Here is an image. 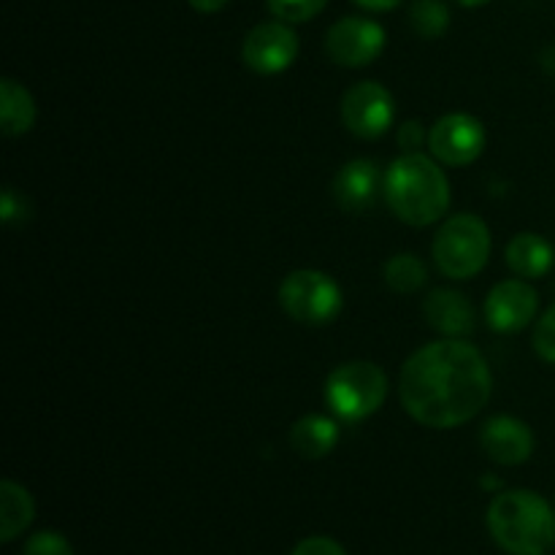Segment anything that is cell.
<instances>
[{"label": "cell", "instance_id": "f1b7e54d", "mask_svg": "<svg viewBox=\"0 0 555 555\" xmlns=\"http://www.w3.org/2000/svg\"><path fill=\"white\" fill-rule=\"evenodd\" d=\"M455 3H461L464 9H480V5L491 3V0H455Z\"/></svg>", "mask_w": 555, "mask_h": 555}, {"label": "cell", "instance_id": "d4e9b609", "mask_svg": "<svg viewBox=\"0 0 555 555\" xmlns=\"http://www.w3.org/2000/svg\"><path fill=\"white\" fill-rule=\"evenodd\" d=\"M291 555H347V551L331 537H307L293 547Z\"/></svg>", "mask_w": 555, "mask_h": 555}, {"label": "cell", "instance_id": "6da1fadb", "mask_svg": "<svg viewBox=\"0 0 555 555\" xmlns=\"http://www.w3.org/2000/svg\"><path fill=\"white\" fill-rule=\"evenodd\" d=\"M493 393L486 356L466 339H439L421 347L399 374V399L406 415L426 428L448 431L475 421Z\"/></svg>", "mask_w": 555, "mask_h": 555}, {"label": "cell", "instance_id": "44dd1931", "mask_svg": "<svg viewBox=\"0 0 555 555\" xmlns=\"http://www.w3.org/2000/svg\"><path fill=\"white\" fill-rule=\"evenodd\" d=\"M266 5L276 20L298 25V22L314 20L328 5V0H266Z\"/></svg>", "mask_w": 555, "mask_h": 555}, {"label": "cell", "instance_id": "8fae6325", "mask_svg": "<svg viewBox=\"0 0 555 555\" xmlns=\"http://www.w3.org/2000/svg\"><path fill=\"white\" fill-rule=\"evenodd\" d=\"M537 309H540V296L529 282L518 276V280H504L493 285L482 312H486V323L491 325V331L518 334L526 325H531V320L537 318Z\"/></svg>", "mask_w": 555, "mask_h": 555}, {"label": "cell", "instance_id": "8992f818", "mask_svg": "<svg viewBox=\"0 0 555 555\" xmlns=\"http://www.w3.org/2000/svg\"><path fill=\"white\" fill-rule=\"evenodd\" d=\"M280 307L301 325H328L345 309V293L339 282L318 269H296L282 280Z\"/></svg>", "mask_w": 555, "mask_h": 555}, {"label": "cell", "instance_id": "7c38bea8", "mask_svg": "<svg viewBox=\"0 0 555 555\" xmlns=\"http://www.w3.org/2000/svg\"><path fill=\"white\" fill-rule=\"evenodd\" d=\"M480 444L493 464L520 466L534 453V434L518 417L496 415L482 426Z\"/></svg>", "mask_w": 555, "mask_h": 555}, {"label": "cell", "instance_id": "9a60e30c", "mask_svg": "<svg viewBox=\"0 0 555 555\" xmlns=\"http://www.w3.org/2000/svg\"><path fill=\"white\" fill-rule=\"evenodd\" d=\"M504 258H507L509 271L520 280H542L553 269L555 255L547 238H542L540 233L524 231L509 238Z\"/></svg>", "mask_w": 555, "mask_h": 555}, {"label": "cell", "instance_id": "7a4b0ae2", "mask_svg": "<svg viewBox=\"0 0 555 555\" xmlns=\"http://www.w3.org/2000/svg\"><path fill=\"white\" fill-rule=\"evenodd\" d=\"M383 195L390 211L412 228H426L450 211V182L437 157L404 152L383 177Z\"/></svg>", "mask_w": 555, "mask_h": 555}, {"label": "cell", "instance_id": "5b68a950", "mask_svg": "<svg viewBox=\"0 0 555 555\" xmlns=\"http://www.w3.org/2000/svg\"><path fill=\"white\" fill-rule=\"evenodd\" d=\"M323 396L334 417L363 423L383 410L388 399V377L372 361H347L328 374Z\"/></svg>", "mask_w": 555, "mask_h": 555}, {"label": "cell", "instance_id": "9c48e42d", "mask_svg": "<svg viewBox=\"0 0 555 555\" xmlns=\"http://www.w3.org/2000/svg\"><path fill=\"white\" fill-rule=\"evenodd\" d=\"M486 128L477 117L464 112H453L439 117L428 130V150L442 166L464 168L472 166L486 150Z\"/></svg>", "mask_w": 555, "mask_h": 555}, {"label": "cell", "instance_id": "ffe728a7", "mask_svg": "<svg viewBox=\"0 0 555 555\" xmlns=\"http://www.w3.org/2000/svg\"><path fill=\"white\" fill-rule=\"evenodd\" d=\"M410 25L426 41L444 36L450 27V9L442 0H415L410 9Z\"/></svg>", "mask_w": 555, "mask_h": 555}, {"label": "cell", "instance_id": "d6986e66", "mask_svg": "<svg viewBox=\"0 0 555 555\" xmlns=\"http://www.w3.org/2000/svg\"><path fill=\"white\" fill-rule=\"evenodd\" d=\"M385 285L390 291L401 293V296H410V293H417L428 280V269L417 255L412 253H399L385 263L383 269Z\"/></svg>", "mask_w": 555, "mask_h": 555}, {"label": "cell", "instance_id": "30bf717a", "mask_svg": "<svg viewBox=\"0 0 555 555\" xmlns=\"http://www.w3.org/2000/svg\"><path fill=\"white\" fill-rule=\"evenodd\" d=\"M385 27L366 16H345L325 33V54L341 68H366L383 54Z\"/></svg>", "mask_w": 555, "mask_h": 555}, {"label": "cell", "instance_id": "cb8c5ba5", "mask_svg": "<svg viewBox=\"0 0 555 555\" xmlns=\"http://www.w3.org/2000/svg\"><path fill=\"white\" fill-rule=\"evenodd\" d=\"M30 215V206L27 198L16 188L3 190V201H0V217H3L5 225H16V222H25Z\"/></svg>", "mask_w": 555, "mask_h": 555}, {"label": "cell", "instance_id": "5bb4252c", "mask_svg": "<svg viewBox=\"0 0 555 555\" xmlns=\"http://www.w3.org/2000/svg\"><path fill=\"white\" fill-rule=\"evenodd\" d=\"M423 318L448 339H464L477 325V314L469 298L459 291H450V287H437V291L428 293L426 301H423Z\"/></svg>", "mask_w": 555, "mask_h": 555}, {"label": "cell", "instance_id": "ac0fdd59", "mask_svg": "<svg viewBox=\"0 0 555 555\" xmlns=\"http://www.w3.org/2000/svg\"><path fill=\"white\" fill-rule=\"evenodd\" d=\"M36 518L30 491L14 480L0 482V542H14Z\"/></svg>", "mask_w": 555, "mask_h": 555}, {"label": "cell", "instance_id": "4316f807", "mask_svg": "<svg viewBox=\"0 0 555 555\" xmlns=\"http://www.w3.org/2000/svg\"><path fill=\"white\" fill-rule=\"evenodd\" d=\"M190 9H195L198 14H217V11L225 9L231 0H188Z\"/></svg>", "mask_w": 555, "mask_h": 555}, {"label": "cell", "instance_id": "e0dca14e", "mask_svg": "<svg viewBox=\"0 0 555 555\" xmlns=\"http://www.w3.org/2000/svg\"><path fill=\"white\" fill-rule=\"evenodd\" d=\"M339 444V423L325 415H307L293 423L291 448L301 459L318 461L325 459Z\"/></svg>", "mask_w": 555, "mask_h": 555}, {"label": "cell", "instance_id": "3957f363", "mask_svg": "<svg viewBox=\"0 0 555 555\" xmlns=\"http://www.w3.org/2000/svg\"><path fill=\"white\" fill-rule=\"evenodd\" d=\"M488 531L504 553L547 555L555 545V513L540 493L502 491L488 507Z\"/></svg>", "mask_w": 555, "mask_h": 555}, {"label": "cell", "instance_id": "52a82bcc", "mask_svg": "<svg viewBox=\"0 0 555 555\" xmlns=\"http://www.w3.org/2000/svg\"><path fill=\"white\" fill-rule=\"evenodd\" d=\"M396 119L393 92L379 81H356L341 95V122L358 139H379Z\"/></svg>", "mask_w": 555, "mask_h": 555}, {"label": "cell", "instance_id": "4fadbf2b", "mask_svg": "<svg viewBox=\"0 0 555 555\" xmlns=\"http://www.w3.org/2000/svg\"><path fill=\"white\" fill-rule=\"evenodd\" d=\"M383 190V179H379V168L374 160L358 157V160L345 163L336 171L331 193H334L336 206L350 215H363L374 206L377 193Z\"/></svg>", "mask_w": 555, "mask_h": 555}, {"label": "cell", "instance_id": "83f0119b", "mask_svg": "<svg viewBox=\"0 0 555 555\" xmlns=\"http://www.w3.org/2000/svg\"><path fill=\"white\" fill-rule=\"evenodd\" d=\"M356 3L366 11H390L404 3V0H356Z\"/></svg>", "mask_w": 555, "mask_h": 555}, {"label": "cell", "instance_id": "484cf974", "mask_svg": "<svg viewBox=\"0 0 555 555\" xmlns=\"http://www.w3.org/2000/svg\"><path fill=\"white\" fill-rule=\"evenodd\" d=\"M396 141H399V146L404 152H417L423 146V141H426V130H423V125L417 119H410V122H404L399 128Z\"/></svg>", "mask_w": 555, "mask_h": 555}, {"label": "cell", "instance_id": "603a6c76", "mask_svg": "<svg viewBox=\"0 0 555 555\" xmlns=\"http://www.w3.org/2000/svg\"><path fill=\"white\" fill-rule=\"evenodd\" d=\"M534 350L542 361L555 366V304L542 312V318L534 325Z\"/></svg>", "mask_w": 555, "mask_h": 555}, {"label": "cell", "instance_id": "277c9868", "mask_svg": "<svg viewBox=\"0 0 555 555\" xmlns=\"http://www.w3.org/2000/svg\"><path fill=\"white\" fill-rule=\"evenodd\" d=\"M431 255L448 280L464 282L477 276L491 258V231L486 220L469 211L448 217L434 236Z\"/></svg>", "mask_w": 555, "mask_h": 555}, {"label": "cell", "instance_id": "ba28073f", "mask_svg": "<svg viewBox=\"0 0 555 555\" xmlns=\"http://www.w3.org/2000/svg\"><path fill=\"white\" fill-rule=\"evenodd\" d=\"M298 52H301V41L291 22L282 20L260 22L244 36L242 43L244 65L260 76H276L287 70L298 60Z\"/></svg>", "mask_w": 555, "mask_h": 555}, {"label": "cell", "instance_id": "7402d4cb", "mask_svg": "<svg viewBox=\"0 0 555 555\" xmlns=\"http://www.w3.org/2000/svg\"><path fill=\"white\" fill-rule=\"evenodd\" d=\"M22 555H76L70 542L57 531H36L22 547Z\"/></svg>", "mask_w": 555, "mask_h": 555}, {"label": "cell", "instance_id": "2e32d148", "mask_svg": "<svg viewBox=\"0 0 555 555\" xmlns=\"http://www.w3.org/2000/svg\"><path fill=\"white\" fill-rule=\"evenodd\" d=\"M36 119V98L30 95V90H27L22 81L5 76V79L0 81V130H3V135L16 139V135L30 133Z\"/></svg>", "mask_w": 555, "mask_h": 555}]
</instances>
